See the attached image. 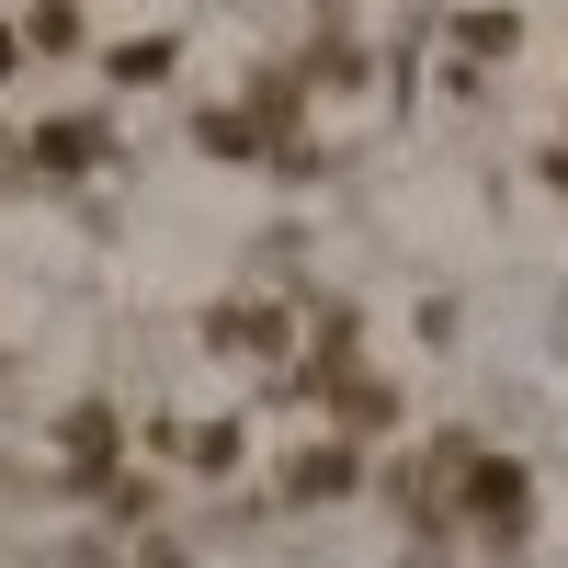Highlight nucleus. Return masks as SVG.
Wrapping results in <instances>:
<instances>
[{
	"mask_svg": "<svg viewBox=\"0 0 568 568\" xmlns=\"http://www.w3.org/2000/svg\"><path fill=\"white\" fill-rule=\"evenodd\" d=\"M466 511H478L489 535H524V466H500V455H478V466H466Z\"/></svg>",
	"mask_w": 568,
	"mask_h": 568,
	"instance_id": "nucleus-1",
	"label": "nucleus"
},
{
	"mask_svg": "<svg viewBox=\"0 0 568 568\" xmlns=\"http://www.w3.org/2000/svg\"><path fill=\"white\" fill-rule=\"evenodd\" d=\"M34 160L69 182V171H91V160H103V125H91V114H58V125H34Z\"/></svg>",
	"mask_w": 568,
	"mask_h": 568,
	"instance_id": "nucleus-2",
	"label": "nucleus"
},
{
	"mask_svg": "<svg viewBox=\"0 0 568 568\" xmlns=\"http://www.w3.org/2000/svg\"><path fill=\"white\" fill-rule=\"evenodd\" d=\"M511 34H524L511 12H466V23H455V45H466V58H511Z\"/></svg>",
	"mask_w": 568,
	"mask_h": 568,
	"instance_id": "nucleus-3",
	"label": "nucleus"
},
{
	"mask_svg": "<svg viewBox=\"0 0 568 568\" xmlns=\"http://www.w3.org/2000/svg\"><path fill=\"white\" fill-rule=\"evenodd\" d=\"M194 136H205V149H216V160H251V149H262V114H205Z\"/></svg>",
	"mask_w": 568,
	"mask_h": 568,
	"instance_id": "nucleus-4",
	"label": "nucleus"
},
{
	"mask_svg": "<svg viewBox=\"0 0 568 568\" xmlns=\"http://www.w3.org/2000/svg\"><path fill=\"white\" fill-rule=\"evenodd\" d=\"M103 455H114V420L80 409V420H69V466H103Z\"/></svg>",
	"mask_w": 568,
	"mask_h": 568,
	"instance_id": "nucleus-5",
	"label": "nucleus"
},
{
	"mask_svg": "<svg viewBox=\"0 0 568 568\" xmlns=\"http://www.w3.org/2000/svg\"><path fill=\"white\" fill-rule=\"evenodd\" d=\"M296 489H307V500H318V489H353V455H342V444L307 455V466H296Z\"/></svg>",
	"mask_w": 568,
	"mask_h": 568,
	"instance_id": "nucleus-6",
	"label": "nucleus"
},
{
	"mask_svg": "<svg viewBox=\"0 0 568 568\" xmlns=\"http://www.w3.org/2000/svg\"><path fill=\"white\" fill-rule=\"evenodd\" d=\"M171 69V34H149V45H114V80H160Z\"/></svg>",
	"mask_w": 568,
	"mask_h": 568,
	"instance_id": "nucleus-7",
	"label": "nucleus"
},
{
	"mask_svg": "<svg viewBox=\"0 0 568 568\" xmlns=\"http://www.w3.org/2000/svg\"><path fill=\"white\" fill-rule=\"evenodd\" d=\"M546 182H557V194H568V149H546Z\"/></svg>",
	"mask_w": 568,
	"mask_h": 568,
	"instance_id": "nucleus-8",
	"label": "nucleus"
},
{
	"mask_svg": "<svg viewBox=\"0 0 568 568\" xmlns=\"http://www.w3.org/2000/svg\"><path fill=\"white\" fill-rule=\"evenodd\" d=\"M0 80H12V34H0Z\"/></svg>",
	"mask_w": 568,
	"mask_h": 568,
	"instance_id": "nucleus-9",
	"label": "nucleus"
}]
</instances>
